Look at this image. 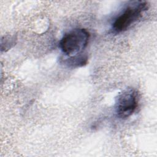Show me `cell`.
Returning a JSON list of instances; mask_svg holds the SVG:
<instances>
[{
    "instance_id": "obj_4",
    "label": "cell",
    "mask_w": 157,
    "mask_h": 157,
    "mask_svg": "<svg viewBox=\"0 0 157 157\" xmlns=\"http://www.w3.org/2000/svg\"><path fill=\"white\" fill-rule=\"evenodd\" d=\"M88 58L83 55H77L75 56H69V58H64L63 63L64 64L70 67H78L83 66L87 63Z\"/></svg>"
},
{
    "instance_id": "obj_1",
    "label": "cell",
    "mask_w": 157,
    "mask_h": 157,
    "mask_svg": "<svg viewBox=\"0 0 157 157\" xmlns=\"http://www.w3.org/2000/svg\"><path fill=\"white\" fill-rule=\"evenodd\" d=\"M90 38L89 32L83 28H76L66 33L59 42L62 52L69 56L81 54L86 47Z\"/></svg>"
},
{
    "instance_id": "obj_2",
    "label": "cell",
    "mask_w": 157,
    "mask_h": 157,
    "mask_svg": "<svg viewBox=\"0 0 157 157\" xmlns=\"http://www.w3.org/2000/svg\"><path fill=\"white\" fill-rule=\"evenodd\" d=\"M148 7V3L142 1H134L129 4L115 19L112 24L113 31L118 33L126 31L141 17Z\"/></svg>"
},
{
    "instance_id": "obj_5",
    "label": "cell",
    "mask_w": 157,
    "mask_h": 157,
    "mask_svg": "<svg viewBox=\"0 0 157 157\" xmlns=\"http://www.w3.org/2000/svg\"><path fill=\"white\" fill-rule=\"evenodd\" d=\"M15 38L13 36H7L2 38L1 39V50H7L11 48V47L15 44Z\"/></svg>"
},
{
    "instance_id": "obj_3",
    "label": "cell",
    "mask_w": 157,
    "mask_h": 157,
    "mask_svg": "<svg viewBox=\"0 0 157 157\" xmlns=\"http://www.w3.org/2000/svg\"><path fill=\"white\" fill-rule=\"evenodd\" d=\"M139 102V94L134 88H127L121 92L115 101V109L117 117L124 120L131 117L136 110Z\"/></svg>"
}]
</instances>
